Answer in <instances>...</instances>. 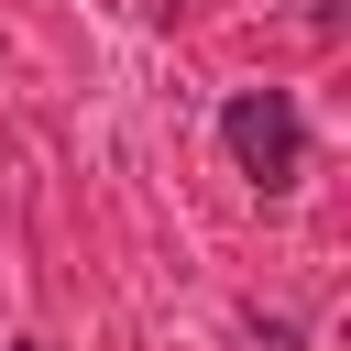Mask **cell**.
I'll return each mask as SVG.
<instances>
[{"mask_svg":"<svg viewBox=\"0 0 351 351\" xmlns=\"http://www.w3.org/2000/svg\"><path fill=\"white\" fill-rule=\"evenodd\" d=\"M219 143H230V165H241L263 197H285V186L307 176V121H296V99H285V88H230Z\"/></svg>","mask_w":351,"mask_h":351,"instance_id":"1","label":"cell"},{"mask_svg":"<svg viewBox=\"0 0 351 351\" xmlns=\"http://www.w3.org/2000/svg\"><path fill=\"white\" fill-rule=\"evenodd\" d=\"M154 11H165V22H176V11H186V0H154Z\"/></svg>","mask_w":351,"mask_h":351,"instance_id":"2","label":"cell"},{"mask_svg":"<svg viewBox=\"0 0 351 351\" xmlns=\"http://www.w3.org/2000/svg\"><path fill=\"white\" fill-rule=\"evenodd\" d=\"M22 351H44V340H22Z\"/></svg>","mask_w":351,"mask_h":351,"instance_id":"3","label":"cell"}]
</instances>
